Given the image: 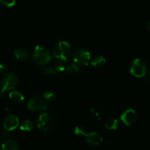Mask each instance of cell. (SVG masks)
Returning a JSON list of instances; mask_svg holds the SVG:
<instances>
[{
    "mask_svg": "<svg viewBox=\"0 0 150 150\" xmlns=\"http://www.w3.org/2000/svg\"><path fill=\"white\" fill-rule=\"evenodd\" d=\"M71 44L66 41H59L54 45L52 55L58 61L67 62L71 55Z\"/></svg>",
    "mask_w": 150,
    "mask_h": 150,
    "instance_id": "1",
    "label": "cell"
},
{
    "mask_svg": "<svg viewBox=\"0 0 150 150\" xmlns=\"http://www.w3.org/2000/svg\"><path fill=\"white\" fill-rule=\"evenodd\" d=\"M32 59L38 65H45L51 62V52L45 47L37 45L32 52Z\"/></svg>",
    "mask_w": 150,
    "mask_h": 150,
    "instance_id": "2",
    "label": "cell"
},
{
    "mask_svg": "<svg viewBox=\"0 0 150 150\" xmlns=\"http://www.w3.org/2000/svg\"><path fill=\"white\" fill-rule=\"evenodd\" d=\"M75 133L84 136L86 142L91 145H99L103 140V136L100 133L96 132H86L81 126H78L75 128Z\"/></svg>",
    "mask_w": 150,
    "mask_h": 150,
    "instance_id": "3",
    "label": "cell"
},
{
    "mask_svg": "<svg viewBox=\"0 0 150 150\" xmlns=\"http://www.w3.org/2000/svg\"><path fill=\"white\" fill-rule=\"evenodd\" d=\"M130 73L137 78H142L146 76V63L142 59L137 58L131 63L130 69Z\"/></svg>",
    "mask_w": 150,
    "mask_h": 150,
    "instance_id": "4",
    "label": "cell"
},
{
    "mask_svg": "<svg viewBox=\"0 0 150 150\" xmlns=\"http://www.w3.org/2000/svg\"><path fill=\"white\" fill-rule=\"evenodd\" d=\"M73 61L79 67H85L89 64L91 61V54L89 51L83 48L76 50L73 55Z\"/></svg>",
    "mask_w": 150,
    "mask_h": 150,
    "instance_id": "5",
    "label": "cell"
},
{
    "mask_svg": "<svg viewBox=\"0 0 150 150\" xmlns=\"http://www.w3.org/2000/svg\"><path fill=\"white\" fill-rule=\"evenodd\" d=\"M1 83H2V89L4 91L13 90L18 86V79L14 73H7L3 76Z\"/></svg>",
    "mask_w": 150,
    "mask_h": 150,
    "instance_id": "6",
    "label": "cell"
},
{
    "mask_svg": "<svg viewBox=\"0 0 150 150\" xmlns=\"http://www.w3.org/2000/svg\"><path fill=\"white\" fill-rule=\"evenodd\" d=\"M27 107L29 110L32 111L43 112V111H46V109L48 108V105L44 98H40V97H35L28 102Z\"/></svg>",
    "mask_w": 150,
    "mask_h": 150,
    "instance_id": "7",
    "label": "cell"
},
{
    "mask_svg": "<svg viewBox=\"0 0 150 150\" xmlns=\"http://www.w3.org/2000/svg\"><path fill=\"white\" fill-rule=\"evenodd\" d=\"M66 66H65V62L62 61H58V62L54 63L52 65L48 66L42 69V72L45 75H57L59 73H62L64 70L65 71Z\"/></svg>",
    "mask_w": 150,
    "mask_h": 150,
    "instance_id": "8",
    "label": "cell"
},
{
    "mask_svg": "<svg viewBox=\"0 0 150 150\" xmlns=\"http://www.w3.org/2000/svg\"><path fill=\"white\" fill-rule=\"evenodd\" d=\"M37 125L40 130L48 131L51 126V118L48 113L43 112L40 114L37 119Z\"/></svg>",
    "mask_w": 150,
    "mask_h": 150,
    "instance_id": "9",
    "label": "cell"
},
{
    "mask_svg": "<svg viewBox=\"0 0 150 150\" xmlns=\"http://www.w3.org/2000/svg\"><path fill=\"white\" fill-rule=\"evenodd\" d=\"M120 120L125 125L130 126L134 124L135 122L137 120V114L135 110L130 108V109L126 110L122 114Z\"/></svg>",
    "mask_w": 150,
    "mask_h": 150,
    "instance_id": "10",
    "label": "cell"
},
{
    "mask_svg": "<svg viewBox=\"0 0 150 150\" xmlns=\"http://www.w3.org/2000/svg\"><path fill=\"white\" fill-rule=\"evenodd\" d=\"M19 125V120L16 116L10 114L4 121L3 127L7 131L11 132L16 130Z\"/></svg>",
    "mask_w": 150,
    "mask_h": 150,
    "instance_id": "11",
    "label": "cell"
},
{
    "mask_svg": "<svg viewBox=\"0 0 150 150\" xmlns=\"http://www.w3.org/2000/svg\"><path fill=\"white\" fill-rule=\"evenodd\" d=\"M14 56L17 59L20 61H26L29 57V54L26 49L18 48L14 51Z\"/></svg>",
    "mask_w": 150,
    "mask_h": 150,
    "instance_id": "12",
    "label": "cell"
},
{
    "mask_svg": "<svg viewBox=\"0 0 150 150\" xmlns=\"http://www.w3.org/2000/svg\"><path fill=\"white\" fill-rule=\"evenodd\" d=\"M1 150H20V149L17 142L8 139L4 141V143L1 144Z\"/></svg>",
    "mask_w": 150,
    "mask_h": 150,
    "instance_id": "13",
    "label": "cell"
},
{
    "mask_svg": "<svg viewBox=\"0 0 150 150\" xmlns=\"http://www.w3.org/2000/svg\"><path fill=\"white\" fill-rule=\"evenodd\" d=\"M9 98L12 102L15 103H20L24 100V96L23 94L18 91H13L9 94Z\"/></svg>",
    "mask_w": 150,
    "mask_h": 150,
    "instance_id": "14",
    "label": "cell"
},
{
    "mask_svg": "<svg viewBox=\"0 0 150 150\" xmlns=\"http://www.w3.org/2000/svg\"><path fill=\"white\" fill-rule=\"evenodd\" d=\"M35 127V124L31 120H24L20 125V129L23 131L31 132Z\"/></svg>",
    "mask_w": 150,
    "mask_h": 150,
    "instance_id": "15",
    "label": "cell"
},
{
    "mask_svg": "<svg viewBox=\"0 0 150 150\" xmlns=\"http://www.w3.org/2000/svg\"><path fill=\"white\" fill-rule=\"evenodd\" d=\"M105 127L108 130H117L119 127V121L114 118L108 119L105 122Z\"/></svg>",
    "mask_w": 150,
    "mask_h": 150,
    "instance_id": "16",
    "label": "cell"
},
{
    "mask_svg": "<svg viewBox=\"0 0 150 150\" xmlns=\"http://www.w3.org/2000/svg\"><path fill=\"white\" fill-rule=\"evenodd\" d=\"M91 64L93 67H96V68H100V67H102L105 65V59L104 57H101V56H98V57H95L93 59V60L91 61Z\"/></svg>",
    "mask_w": 150,
    "mask_h": 150,
    "instance_id": "17",
    "label": "cell"
},
{
    "mask_svg": "<svg viewBox=\"0 0 150 150\" xmlns=\"http://www.w3.org/2000/svg\"><path fill=\"white\" fill-rule=\"evenodd\" d=\"M79 70H80L79 66L77 65L76 63H73V64H70L66 67L65 72L68 74H76L79 71Z\"/></svg>",
    "mask_w": 150,
    "mask_h": 150,
    "instance_id": "18",
    "label": "cell"
},
{
    "mask_svg": "<svg viewBox=\"0 0 150 150\" xmlns=\"http://www.w3.org/2000/svg\"><path fill=\"white\" fill-rule=\"evenodd\" d=\"M43 98L46 102H53L56 99V95L53 92L48 91L43 94Z\"/></svg>",
    "mask_w": 150,
    "mask_h": 150,
    "instance_id": "19",
    "label": "cell"
},
{
    "mask_svg": "<svg viewBox=\"0 0 150 150\" xmlns=\"http://www.w3.org/2000/svg\"><path fill=\"white\" fill-rule=\"evenodd\" d=\"M0 4L5 7H12L16 4V0H0Z\"/></svg>",
    "mask_w": 150,
    "mask_h": 150,
    "instance_id": "20",
    "label": "cell"
},
{
    "mask_svg": "<svg viewBox=\"0 0 150 150\" xmlns=\"http://www.w3.org/2000/svg\"><path fill=\"white\" fill-rule=\"evenodd\" d=\"M10 136V132L7 131L4 129V130H1L0 132V138L2 139H6V140H8V138Z\"/></svg>",
    "mask_w": 150,
    "mask_h": 150,
    "instance_id": "21",
    "label": "cell"
},
{
    "mask_svg": "<svg viewBox=\"0 0 150 150\" xmlns=\"http://www.w3.org/2000/svg\"><path fill=\"white\" fill-rule=\"evenodd\" d=\"M7 64H6L4 62H0V74L4 73V72L7 70Z\"/></svg>",
    "mask_w": 150,
    "mask_h": 150,
    "instance_id": "22",
    "label": "cell"
},
{
    "mask_svg": "<svg viewBox=\"0 0 150 150\" xmlns=\"http://www.w3.org/2000/svg\"><path fill=\"white\" fill-rule=\"evenodd\" d=\"M4 97H5V92L3 89H1L0 90V99H3Z\"/></svg>",
    "mask_w": 150,
    "mask_h": 150,
    "instance_id": "23",
    "label": "cell"
},
{
    "mask_svg": "<svg viewBox=\"0 0 150 150\" xmlns=\"http://www.w3.org/2000/svg\"><path fill=\"white\" fill-rule=\"evenodd\" d=\"M148 29H149V31L150 32V21L149 22V23H148Z\"/></svg>",
    "mask_w": 150,
    "mask_h": 150,
    "instance_id": "24",
    "label": "cell"
},
{
    "mask_svg": "<svg viewBox=\"0 0 150 150\" xmlns=\"http://www.w3.org/2000/svg\"><path fill=\"white\" fill-rule=\"evenodd\" d=\"M149 77H150V69H149Z\"/></svg>",
    "mask_w": 150,
    "mask_h": 150,
    "instance_id": "25",
    "label": "cell"
},
{
    "mask_svg": "<svg viewBox=\"0 0 150 150\" xmlns=\"http://www.w3.org/2000/svg\"><path fill=\"white\" fill-rule=\"evenodd\" d=\"M0 85H1V82H0Z\"/></svg>",
    "mask_w": 150,
    "mask_h": 150,
    "instance_id": "26",
    "label": "cell"
}]
</instances>
